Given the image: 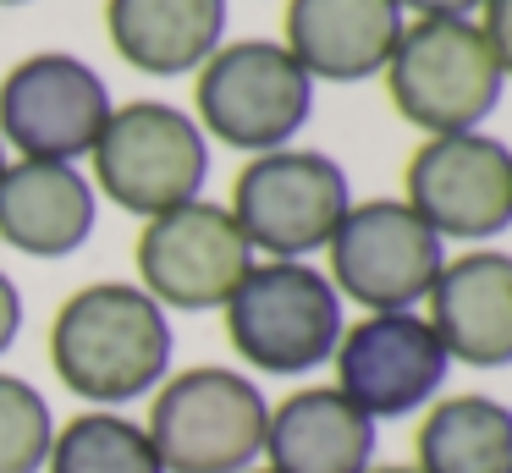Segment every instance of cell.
Here are the masks:
<instances>
[{
	"label": "cell",
	"mask_w": 512,
	"mask_h": 473,
	"mask_svg": "<svg viewBox=\"0 0 512 473\" xmlns=\"http://www.w3.org/2000/svg\"><path fill=\"white\" fill-rule=\"evenodd\" d=\"M171 314L138 281L78 286L50 319V369L83 407H133L171 374Z\"/></svg>",
	"instance_id": "cell-1"
},
{
	"label": "cell",
	"mask_w": 512,
	"mask_h": 473,
	"mask_svg": "<svg viewBox=\"0 0 512 473\" xmlns=\"http://www.w3.org/2000/svg\"><path fill=\"white\" fill-rule=\"evenodd\" d=\"M221 319L237 358L276 380H303L331 363L347 330L342 292L309 259H254L221 303Z\"/></svg>",
	"instance_id": "cell-2"
},
{
	"label": "cell",
	"mask_w": 512,
	"mask_h": 473,
	"mask_svg": "<svg viewBox=\"0 0 512 473\" xmlns=\"http://www.w3.org/2000/svg\"><path fill=\"white\" fill-rule=\"evenodd\" d=\"M270 396L232 363H193L149 396V440L166 473H248L265 457Z\"/></svg>",
	"instance_id": "cell-3"
},
{
	"label": "cell",
	"mask_w": 512,
	"mask_h": 473,
	"mask_svg": "<svg viewBox=\"0 0 512 473\" xmlns=\"http://www.w3.org/2000/svg\"><path fill=\"white\" fill-rule=\"evenodd\" d=\"M380 77L397 116L424 138L479 132L507 94V77L474 17H413Z\"/></svg>",
	"instance_id": "cell-4"
},
{
	"label": "cell",
	"mask_w": 512,
	"mask_h": 473,
	"mask_svg": "<svg viewBox=\"0 0 512 473\" xmlns=\"http://www.w3.org/2000/svg\"><path fill=\"white\" fill-rule=\"evenodd\" d=\"M94 160V193L138 220H155L177 204L204 198L210 182V138L204 127L171 99H133L116 105L105 121Z\"/></svg>",
	"instance_id": "cell-5"
},
{
	"label": "cell",
	"mask_w": 512,
	"mask_h": 473,
	"mask_svg": "<svg viewBox=\"0 0 512 473\" xmlns=\"http://www.w3.org/2000/svg\"><path fill=\"white\" fill-rule=\"evenodd\" d=\"M314 116V77L276 39H232L199 66L193 121L248 160L287 149Z\"/></svg>",
	"instance_id": "cell-6"
},
{
	"label": "cell",
	"mask_w": 512,
	"mask_h": 473,
	"mask_svg": "<svg viewBox=\"0 0 512 473\" xmlns=\"http://www.w3.org/2000/svg\"><path fill=\"white\" fill-rule=\"evenodd\" d=\"M232 220L248 237L254 259H309L325 253L342 215L353 209L347 171L320 149H270L237 171L232 182Z\"/></svg>",
	"instance_id": "cell-7"
},
{
	"label": "cell",
	"mask_w": 512,
	"mask_h": 473,
	"mask_svg": "<svg viewBox=\"0 0 512 473\" xmlns=\"http://www.w3.org/2000/svg\"><path fill=\"white\" fill-rule=\"evenodd\" d=\"M325 259L342 303H358L364 314H397L424 308L446 264V242L402 198H364L342 215L336 237L325 242Z\"/></svg>",
	"instance_id": "cell-8"
},
{
	"label": "cell",
	"mask_w": 512,
	"mask_h": 473,
	"mask_svg": "<svg viewBox=\"0 0 512 473\" xmlns=\"http://www.w3.org/2000/svg\"><path fill=\"white\" fill-rule=\"evenodd\" d=\"M111 110L105 77L67 50H39L0 77V143L23 160H89Z\"/></svg>",
	"instance_id": "cell-9"
},
{
	"label": "cell",
	"mask_w": 512,
	"mask_h": 473,
	"mask_svg": "<svg viewBox=\"0 0 512 473\" xmlns=\"http://www.w3.org/2000/svg\"><path fill=\"white\" fill-rule=\"evenodd\" d=\"M402 204L441 242H490L512 226V149L490 132H441L413 149Z\"/></svg>",
	"instance_id": "cell-10"
},
{
	"label": "cell",
	"mask_w": 512,
	"mask_h": 473,
	"mask_svg": "<svg viewBox=\"0 0 512 473\" xmlns=\"http://www.w3.org/2000/svg\"><path fill=\"white\" fill-rule=\"evenodd\" d=\"M138 286L155 297L160 308H177V314H210L232 297V286L248 275L254 248L237 231L232 209L210 204V198H193L177 204L166 215L144 220L138 231Z\"/></svg>",
	"instance_id": "cell-11"
},
{
	"label": "cell",
	"mask_w": 512,
	"mask_h": 473,
	"mask_svg": "<svg viewBox=\"0 0 512 473\" xmlns=\"http://www.w3.org/2000/svg\"><path fill=\"white\" fill-rule=\"evenodd\" d=\"M331 363L336 391L353 407H364L375 424L419 418L435 396H446V380H452V358L419 308L364 314L358 325L342 330Z\"/></svg>",
	"instance_id": "cell-12"
},
{
	"label": "cell",
	"mask_w": 512,
	"mask_h": 473,
	"mask_svg": "<svg viewBox=\"0 0 512 473\" xmlns=\"http://www.w3.org/2000/svg\"><path fill=\"white\" fill-rule=\"evenodd\" d=\"M424 319L452 363L512 369V253L468 248L446 259L424 297Z\"/></svg>",
	"instance_id": "cell-13"
},
{
	"label": "cell",
	"mask_w": 512,
	"mask_h": 473,
	"mask_svg": "<svg viewBox=\"0 0 512 473\" xmlns=\"http://www.w3.org/2000/svg\"><path fill=\"white\" fill-rule=\"evenodd\" d=\"M259 462L270 473H369L380 462V424L336 385H298L270 402Z\"/></svg>",
	"instance_id": "cell-14"
},
{
	"label": "cell",
	"mask_w": 512,
	"mask_h": 473,
	"mask_svg": "<svg viewBox=\"0 0 512 473\" xmlns=\"http://www.w3.org/2000/svg\"><path fill=\"white\" fill-rule=\"evenodd\" d=\"M408 11L397 0H287V50L314 83L380 77L397 50Z\"/></svg>",
	"instance_id": "cell-15"
},
{
	"label": "cell",
	"mask_w": 512,
	"mask_h": 473,
	"mask_svg": "<svg viewBox=\"0 0 512 473\" xmlns=\"http://www.w3.org/2000/svg\"><path fill=\"white\" fill-rule=\"evenodd\" d=\"M100 193L78 165L6 160L0 171V242L28 259H67L94 237Z\"/></svg>",
	"instance_id": "cell-16"
},
{
	"label": "cell",
	"mask_w": 512,
	"mask_h": 473,
	"mask_svg": "<svg viewBox=\"0 0 512 473\" xmlns=\"http://www.w3.org/2000/svg\"><path fill=\"white\" fill-rule=\"evenodd\" d=\"M105 33L144 77H188L226 44V0H105Z\"/></svg>",
	"instance_id": "cell-17"
},
{
	"label": "cell",
	"mask_w": 512,
	"mask_h": 473,
	"mask_svg": "<svg viewBox=\"0 0 512 473\" xmlns=\"http://www.w3.org/2000/svg\"><path fill=\"white\" fill-rule=\"evenodd\" d=\"M419 473H512V407L485 391L435 396L413 435Z\"/></svg>",
	"instance_id": "cell-18"
},
{
	"label": "cell",
	"mask_w": 512,
	"mask_h": 473,
	"mask_svg": "<svg viewBox=\"0 0 512 473\" xmlns=\"http://www.w3.org/2000/svg\"><path fill=\"white\" fill-rule=\"evenodd\" d=\"M45 473H166L155 457V440L138 418L116 407H89V413L56 424Z\"/></svg>",
	"instance_id": "cell-19"
},
{
	"label": "cell",
	"mask_w": 512,
	"mask_h": 473,
	"mask_svg": "<svg viewBox=\"0 0 512 473\" xmlns=\"http://www.w3.org/2000/svg\"><path fill=\"white\" fill-rule=\"evenodd\" d=\"M56 413L34 380L0 369V473H45Z\"/></svg>",
	"instance_id": "cell-20"
},
{
	"label": "cell",
	"mask_w": 512,
	"mask_h": 473,
	"mask_svg": "<svg viewBox=\"0 0 512 473\" xmlns=\"http://www.w3.org/2000/svg\"><path fill=\"white\" fill-rule=\"evenodd\" d=\"M474 22H479V33H485L490 55H496L501 77H512V0H485Z\"/></svg>",
	"instance_id": "cell-21"
},
{
	"label": "cell",
	"mask_w": 512,
	"mask_h": 473,
	"mask_svg": "<svg viewBox=\"0 0 512 473\" xmlns=\"http://www.w3.org/2000/svg\"><path fill=\"white\" fill-rule=\"evenodd\" d=\"M17 336H23V292H17L12 275L0 270V358L17 347Z\"/></svg>",
	"instance_id": "cell-22"
},
{
	"label": "cell",
	"mask_w": 512,
	"mask_h": 473,
	"mask_svg": "<svg viewBox=\"0 0 512 473\" xmlns=\"http://www.w3.org/2000/svg\"><path fill=\"white\" fill-rule=\"evenodd\" d=\"M408 17H479L485 0H397Z\"/></svg>",
	"instance_id": "cell-23"
},
{
	"label": "cell",
	"mask_w": 512,
	"mask_h": 473,
	"mask_svg": "<svg viewBox=\"0 0 512 473\" xmlns=\"http://www.w3.org/2000/svg\"><path fill=\"white\" fill-rule=\"evenodd\" d=\"M369 473H419V468H413V462H375Z\"/></svg>",
	"instance_id": "cell-24"
},
{
	"label": "cell",
	"mask_w": 512,
	"mask_h": 473,
	"mask_svg": "<svg viewBox=\"0 0 512 473\" xmlns=\"http://www.w3.org/2000/svg\"><path fill=\"white\" fill-rule=\"evenodd\" d=\"M0 6H28V0H0Z\"/></svg>",
	"instance_id": "cell-25"
},
{
	"label": "cell",
	"mask_w": 512,
	"mask_h": 473,
	"mask_svg": "<svg viewBox=\"0 0 512 473\" xmlns=\"http://www.w3.org/2000/svg\"><path fill=\"white\" fill-rule=\"evenodd\" d=\"M0 171H6V143H0Z\"/></svg>",
	"instance_id": "cell-26"
},
{
	"label": "cell",
	"mask_w": 512,
	"mask_h": 473,
	"mask_svg": "<svg viewBox=\"0 0 512 473\" xmlns=\"http://www.w3.org/2000/svg\"><path fill=\"white\" fill-rule=\"evenodd\" d=\"M248 473H270V468H265V462H259V468H248Z\"/></svg>",
	"instance_id": "cell-27"
}]
</instances>
